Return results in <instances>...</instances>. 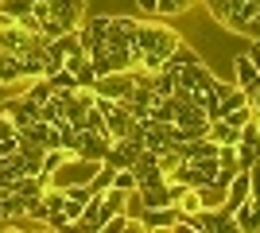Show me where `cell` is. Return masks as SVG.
<instances>
[{
  "instance_id": "obj_18",
  "label": "cell",
  "mask_w": 260,
  "mask_h": 233,
  "mask_svg": "<svg viewBox=\"0 0 260 233\" xmlns=\"http://www.w3.org/2000/svg\"><path fill=\"white\" fill-rule=\"evenodd\" d=\"M152 89H155V97H171L175 89H179V70L175 66H159L152 74Z\"/></svg>"
},
{
  "instance_id": "obj_32",
  "label": "cell",
  "mask_w": 260,
  "mask_h": 233,
  "mask_svg": "<svg viewBox=\"0 0 260 233\" xmlns=\"http://www.w3.org/2000/svg\"><path fill=\"white\" fill-rule=\"evenodd\" d=\"M252 206H256V210H260V194H252Z\"/></svg>"
},
{
  "instance_id": "obj_3",
  "label": "cell",
  "mask_w": 260,
  "mask_h": 233,
  "mask_svg": "<svg viewBox=\"0 0 260 233\" xmlns=\"http://www.w3.org/2000/svg\"><path fill=\"white\" fill-rule=\"evenodd\" d=\"M136 89V66L132 70H109L93 82V93L98 97H109V101H128V93Z\"/></svg>"
},
{
  "instance_id": "obj_17",
  "label": "cell",
  "mask_w": 260,
  "mask_h": 233,
  "mask_svg": "<svg viewBox=\"0 0 260 233\" xmlns=\"http://www.w3.org/2000/svg\"><path fill=\"white\" fill-rule=\"evenodd\" d=\"M233 222H237V233H260V210L252 206V198L233 210Z\"/></svg>"
},
{
  "instance_id": "obj_20",
  "label": "cell",
  "mask_w": 260,
  "mask_h": 233,
  "mask_svg": "<svg viewBox=\"0 0 260 233\" xmlns=\"http://www.w3.org/2000/svg\"><path fill=\"white\" fill-rule=\"evenodd\" d=\"M47 82H51V89L58 93V97H66V93H74V89H82V86H78V78H74V70H66V66L51 70V74H47Z\"/></svg>"
},
{
  "instance_id": "obj_19",
  "label": "cell",
  "mask_w": 260,
  "mask_h": 233,
  "mask_svg": "<svg viewBox=\"0 0 260 233\" xmlns=\"http://www.w3.org/2000/svg\"><path fill=\"white\" fill-rule=\"evenodd\" d=\"M210 140L221 144V148H229V144H237V140H241V128H237V124H229L225 117H221V121H210Z\"/></svg>"
},
{
  "instance_id": "obj_11",
  "label": "cell",
  "mask_w": 260,
  "mask_h": 233,
  "mask_svg": "<svg viewBox=\"0 0 260 233\" xmlns=\"http://www.w3.org/2000/svg\"><path fill=\"white\" fill-rule=\"evenodd\" d=\"M16 62H20V78H23V86L31 82V78H43L47 74V55H43V43L31 47L27 55H16Z\"/></svg>"
},
{
  "instance_id": "obj_7",
  "label": "cell",
  "mask_w": 260,
  "mask_h": 233,
  "mask_svg": "<svg viewBox=\"0 0 260 233\" xmlns=\"http://www.w3.org/2000/svg\"><path fill=\"white\" fill-rule=\"evenodd\" d=\"M256 12H260V0H233V4H229V16L221 20V27L233 31V35H245V27L252 23Z\"/></svg>"
},
{
  "instance_id": "obj_9",
  "label": "cell",
  "mask_w": 260,
  "mask_h": 233,
  "mask_svg": "<svg viewBox=\"0 0 260 233\" xmlns=\"http://www.w3.org/2000/svg\"><path fill=\"white\" fill-rule=\"evenodd\" d=\"M198 229L202 233H237V222H233V210L217 206V210H198Z\"/></svg>"
},
{
  "instance_id": "obj_30",
  "label": "cell",
  "mask_w": 260,
  "mask_h": 233,
  "mask_svg": "<svg viewBox=\"0 0 260 233\" xmlns=\"http://www.w3.org/2000/svg\"><path fill=\"white\" fill-rule=\"evenodd\" d=\"M113 187H120V190H136V175H132V167H120V171H113Z\"/></svg>"
},
{
  "instance_id": "obj_8",
  "label": "cell",
  "mask_w": 260,
  "mask_h": 233,
  "mask_svg": "<svg viewBox=\"0 0 260 233\" xmlns=\"http://www.w3.org/2000/svg\"><path fill=\"white\" fill-rule=\"evenodd\" d=\"M109 144H113V136L105 132V128H89V132L78 136V155L82 159H98V163H105V155H109Z\"/></svg>"
},
{
  "instance_id": "obj_24",
  "label": "cell",
  "mask_w": 260,
  "mask_h": 233,
  "mask_svg": "<svg viewBox=\"0 0 260 233\" xmlns=\"http://www.w3.org/2000/svg\"><path fill=\"white\" fill-rule=\"evenodd\" d=\"M39 121H47V124H54V128H58V124L66 121V117H62V97L43 101V105H39Z\"/></svg>"
},
{
  "instance_id": "obj_26",
  "label": "cell",
  "mask_w": 260,
  "mask_h": 233,
  "mask_svg": "<svg viewBox=\"0 0 260 233\" xmlns=\"http://www.w3.org/2000/svg\"><path fill=\"white\" fill-rule=\"evenodd\" d=\"M175 202H179V210H183V214H198V210H202V198H198V187H183V194H179Z\"/></svg>"
},
{
  "instance_id": "obj_2",
  "label": "cell",
  "mask_w": 260,
  "mask_h": 233,
  "mask_svg": "<svg viewBox=\"0 0 260 233\" xmlns=\"http://www.w3.org/2000/svg\"><path fill=\"white\" fill-rule=\"evenodd\" d=\"M78 39H82V51H86L89 58L105 55V51H109V16H105V12L86 16V20L78 23Z\"/></svg>"
},
{
  "instance_id": "obj_22",
  "label": "cell",
  "mask_w": 260,
  "mask_h": 233,
  "mask_svg": "<svg viewBox=\"0 0 260 233\" xmlns=\"http://www.w3.org/2000/svg\"><path fill=\"white\" fill-rule=\"evenodd\" d=\"M155 124H175V93L171 97H155V105H152V113H148Z\"/></svg>"
},
{
  "instance_id": "obj_15",
  "label": "cell",
  "mask_w": 260,
  "mask_h": 233,
  "mask_svg": "<svg viewBox=\"0 0 260 233\" xmlns=\"http://www.w3.org/2000/svg\"><path fill=\"white\" fill-rule=\"evenodd\" d=\"M0 86L16 89V93L23 89V78H20V62H16V55H8V51H0Z\"/></svg>"
},
{
  "instance_id": "obj_12",
  "label": "cell",
  "mask_w": 260,
  "mask_h": 233,
  "mask_svg": "<svg viewBox=\"0 0 260 233\" xmlns=\"http://www.w3.org/2000/svg\"><path fill=\"white\" fill-rule=\"evenodd\" d=\"M43 144H31V140H23L20 136V152H16V163H20L23 175H39V167H43Z\"/></svg>"
},
{
  "instance_id": "obj_6",
  "label": "cell",
  "mask_w": 260,
  "mask_h": 233,
  "mask_svg": "<svg viewBox=\"0 0 260 233\" xmlns=\"http://www.w3.org/2000/svg\"><path fill=\"white\" fill-rule=\"evenodd\" d=\"M144 144L140 140H132V136H117L113 144H109V155H105V163L113 167V171H120V167H132L136 159H140Z\"/></svg>"
},
{
  "instance_id": "obj_1",
  "label": "cell",
  "mask_w": 260,
  "mask_h": 233,
  "mask_svg": "<svg viewBox=\"0 0 260 233\" xmlns=\"http://www.w3.org/2000/svg\"><path fill=\"white\" fill-rule=\"evenodd\" d=\"M179 39H183V35L175 31V27H167L159 16L140 20L136 23V66L148 70V74H155V70L167 62V55L175 51Z\"/></svg>"
},
{
  "instance_id": "obj_31",
  "label": "cell",
  "mask_w": 260,
  "mask_h": 233,
  "mask_svg": "<svg viewBox=\"0 0 260 233\" xmlns=\"http://www.w3.org/2000/svg\"><path fill=\"white\" fill-rule=\"evenodd\" d=\"M136 8H140V16H155V12H159V0H136Z\"/></svg>"
},
{
  "instance_id": "obj_16",
  "label": "cell",
  "mask_w": 260,
  "mask_h": 233,
  "mask_svg": "<svg viewBox=\"0 0 260 233\" xmlns=\"http://www.w3.org/2000/svg\"><path fill=\"white\" fill-rule=\"evenodd\" d=\"M194 62H202V55H198V47L194 43H186V39H179V43H175V51L171 55H167V62H163V66H194Z\"/></svg>"
},
{
  "instance_id": "obj_25",
  "label": "cell",
  "mask_w": 260,
  "mask_h": 233,
  "mask_svg": "<svg viewBox=\"0 0 260 233\" xmlns=\"http://www.w3.org/2000/svg\"><path fill=\"white\" fill-rule=\"evenodd\" d=\"M194 4H198V0H159V12H155V16H159V20H171V16L190 12Z\"/></svg>"
},
{
  "instance_id": "obj_23",
  "label": "cell",
  "mask_w": 260,
  "mask_h": 233,
  "mask_svg": "<svg viewBox=\"0 0 260 233\" xmlns=\"http://www.w3.org/2000/svg\"><path fill=\"white\" fill-rule=\"evenodd\" d=\"M23 93H27L35 105H43V101H51V97H54V89H51V82H47V74H43V78H31V82L23 86Z\"/></svg>"
},
{
  "instance_id": "obj_29",
  "label": "cell",
  "mask_w": 260,
  "mask_h": 233,
  "mask_svg": "<svg viewBox=\"0 0 260 233\" xmlns=\"http://www.w3.org/2000/svg\"><path fill=\"white\" fill-rule=\"evenodd\" d=\"M89 187L98 190V194H101V190H109V187H113V167H109V163H101V167H98V175L89 179Z\"/></svg>"
},
{
  "instance_id": "obj_28",
  "label": "cell",
  "mask_w": 260,
  "mask_h": 233,
  "mask_svg": "<svg viewBox=\"0 0 260 233\" xmlns=\"http://www.w3.org/2000/svg\"><path fill=\"white\" fill-rule=\"evenodd\" d=\"M74 78H78V86H82V89H93V82H98V70H93V62L86 58V62L74 70Z\"/></svg>"
},
{
  "instance_id": "obj_21",
  "label": "cell",
  "mask_w": 260,
  "mask_h": 233,
  "mask_svg": "<svg viewBox=\"0 0 260 233\" xmlns=\"http://www.w3.org/2000/svg\"><path fill=\"white\" fill-rule=\"evenodd\" d=\"M198 198H202V210H217V206H225V187L210 179V183L198 187Z\"/></svg>"
},
{
  "instance_id": "obj_13",
  "label": "cell",
  "mask_w": 260,
  "mask_h": 233,
  "mask_svg": "<svg viewBox=\"0 0 260 233\" xmlns=\"http://www.w3.org/2000/svg\"><path fill=\"white\" fill-rule=\"evenodd\" d=\"M249 198H252V179H249V171H237L225 187V210H237L241 202H249Z\"/></svg>"
},
{
  "instance_id": "obj_14",
  "label": "cell",
  "mask_w": 260,
  "mask_h": 233,
  "mask_svg": "<svg viewBox=\"0 0 260 233\" xmlns=\"http://www.w3.org/2000/svg\"><path fill=\"white\" fill-rule=\"evenodd\" d=\"M256 78H260V70L252 66V58L245 55V51H241V55H233V82H237V86L245 89V93H249V89L256 86Z\"/></svg>"
},
{
  "instance_id": "obj_4",
  "label": "cell",
  "mask_w": 260,
  "mask_h": 233,
  "mask_svg": "<svg viewBox=\"0 0 260 233\" xmlns=\"http://www.w3.org/2000/svg\"><path fill=\"white\" fill-rule=\"evenodd\" d=\"M43 43V35H35V31H27L23 23H0V51H8V55H27L31 47H39Z\"/></svg>"
},
{
  "instance_id": "obj_5",
  "label": "cell",
  "mask_w": 260,
  "mask_h": 233,
  "mask_svg": "<svg viewBox=\"0 0 260 233\" xmlns=\"http://www.w3.org/2000/svg\"><path fill=\"white\" fill-rule=\"evenodd\" d=\"M0 117H8V121L23 132V128H27L31 121H39V105H35V101L20 89V93H12V97L0 101Z\"/></svg>"
},
{
  "instance_id": "obj_10",
  "label": "cell",
  "mask_w": 260,
  "mask_h": 233,
  "mask_svg": "<svg viewBox=\"0 0 260 233\" xmlns=\"http://www.w3.org/2000/svg\"><path fill=\"white\" fill-rule=\"evenodd\" d=\"M183 218V210H179V202H167V206H152V210L140 214L144 229H175V222Z\"/></svg>"
},
{
  "instance_id": "obj_27",
  "label": "cell",
  "mask_w": 260,
  "mask_h": 233,
  "mask_svg": "<svg viewBox=\"0 0 260 233\" xmlns=\"http://www.w3.org/2000/svg\"><path fill=\"white\" fill-rule=\"evenodd\" d=\"M78 136H82V132H78V128H74L70 121H62V124H58V144H62L66 152H78Z\"/></svg>"
}]
</instances>
